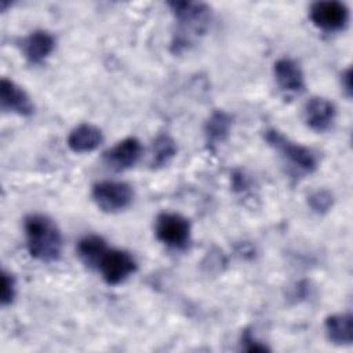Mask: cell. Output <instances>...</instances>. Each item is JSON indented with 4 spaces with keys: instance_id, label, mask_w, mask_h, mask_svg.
Returning <instances> with one entry per match:
<instances>
[{
    "instance_id": "1",
    "label": "cell",
    "mask_w": 353,
    "mask_h": 353,
    "mask_svg": "<svg viewBox=\"0 0 353 353\" xmlns=\"http://www.w3.org/2000/svg\"><path fill=\"white\" fill-rule=\"evenodd\" d=\"M26 247L32 258L41 262L58 261L63 240L57 223L47 215L32 214L25 218Z\"/></svg>"
},
{
    "instance_id": "2",
    "label": "cell",
    "mask_w": 353,
    "mask_h": 353,
    "mask_svg": "<svg viewBox=\"0 0 353 353\" xmlns=\"http://www.w3.org/2000/svg\"><path fill=\"white\" fill-rule=\"evenodd\" d=\"M168 6L181 26L179 36L172 43L175 51H179L190 43V34H199L207 29L211 18V10L204 3L193 1H172L168 3Z\"/></svg>"
},
{
    "instance_id": "3",
    "label": "cell",
    "mask_w": 353,
    "mask_h": 353,
    "mask_svg": "<svg viewBox=\"0 0 353 353\" xmlns=\"http://www.w3.org/2000/svg\"><path fill=\"white\" fill-rule=\"evenodd\" d=\"M265 141L301 172L312 174L319 165V157L312 149L291 141L276 128L265 131Z\"/></svg>"
},
{
    "instance_id": "4",
    "label": "cell",
    "mask_w": 353,
    "mask_h": 353,
    "mask_svg": "<svg viewBox=\"0 0 353 353\" xmlns=\"http://www.w3.org/2000/svg\"><path fill=\"white\" fill-rule=\"evenodd\" d=\"M190 222L176 212H161L156 218V237L167 247L183 250L190 241Z\"/></svg>"
},
{
    "instance_id": "5",
    "label": "cell",
    "mask_w": 353,
    "mask_h": 353,
    "mask_svg": "<svg viewBox=\"0 0 353 353\" xmlns=\"http://www.w3.org/2000/svg\"><path fill=\"white\" fill-rule=\"evenodd\" d=\"M91 196L99 210L103 212L114 214L124 211L131 205L134 192L125 182L102 181L94 185Z\"/></svg>"
},
{
    "instance_id": "6",
    "label": "cell",
    "mask_w": 353,
    "mask_h": 353,
    "mask_svg": "<svg viewBox=\"0 0 353 353\" xmlns=\"http://www.w3.org/2000/svg\"><path fill=\"white\" fill-rule=\"evenodd\" d=\"M95 269L101 273L106 284L117 285L137 272V262L134 256L124 250L108 248L99 258Z\"/></svg>"
},
{
    "instance_id": "7",
    "label": "cell",
    "mask_w": 353,
    "mask_h": 353,
    "mask_svg": "<svg viewBox=\"0 0 353 353\" xmlns=\"http://www.w3.org/2000/svg\"><path fill=\"white\" fill-rule=\"evenodd\" d=\"M310 21L324 32L343 30L349 22V8L345 3L327 0L316 1L310 6Z\"/></svg>"
},
{
    "instance_id": "8",
    "label": "cell",
    "mask_w": 353,
    "mask_h": 353,
    "mask_svg": "<svg viewBox=\"0 0 353 353\" xmlns=\"http://www.w3.org/2000/svg\"><path fill=\"white\" fill-rule=\"evenodd\" d=\"M142 154V145L138 138L128 137L119 141L103 153V161L114 171H124L134 167Z\"/></svg>"
},
{
    "instance_id": "9",
    "label": "cell",
    "mask_w": 353,
    "mask_h": 353,
    "mask_svg": "<svg viewBox=\"0 0 353 353\" xmlns=\"http://www.w3.org/2000/svg\"><path fill=\"white\" fill-rule=\"evenodd\" d=\"M335 117L336 108L327 98L313 97L305 103L303 119L306 125L316 132L328 131L332 127Z\"/></svg>"
},
{
    "instance_id": "10",
    "label": "cell",
    "mask_w": 353,
    "mask_h": 353,
    "mask_svg": "<svg viewBox=\"0 0 353 353\" xmlns=\"http://www.w3.org/2000/svg\"><path fill=\"white\" fill-rule=\"evenodd\" d=\"M1 109L19 116H32L34 105L26 91L10 79L3 77L0 83Z\"/></svg>"
},
{
    "instance_id": "11",
    "label": "cell",
    "mask_w": 353,
    "mask_h": 353,
    "mask_svg": "<svg viewBox=\"0 0 353 353\" xmlns=\"http://www.w3.org/2000/svg\"><path fill=\"white\" fill-rule=\"evenodd\" d=\"M274 80L279 88L288 94H299L305 90V76L303 72L294 59L280 58L273 66Z\"/></svg>"
},
{
    "instance_id": "12",
    "label": "cell",
    "mask_w": 353,
    "mask_h": 353,
    "mask_svg": "<svg viewBox=\"0 0 353 353\" xmlns=\"http://www.w3.org/2000/svg\"><path fill=\"white\" fill-rule=\"evenodd\" d=\"M55 48V37L47 30H34L22 40V51L30 63L44 62Z\"/></svg>"
},
{
    "instance_id": "13",
    "label": "cell",
    "mask_w": 353,
    "mask_h": 353,
    "mask_svg": "<svg viewBox=\"0 0 353 353\" xmlns=\"http://www.w3.org/2000/svg\"><path fill=\"white\" fill-rule=\"evenodd\" d=\"M102 131L97 125L88 123L79 124L68 135V146L74 153L92 152L102 143Z\"/></svg>"
},
{
    "instance_id": "14",
    "label": "cell",
    "mask_w": 353,
    "mask_h": 353,
    "mask_svg": "<svg viewBox=\"0 0 353 353\" xmlns=\"http://www.w3.org/2000/svg\"><path fill=\"white\" fill-rule=\"evenodd\" d=\"M325 334L334 345H352L353 341V321L350 313L331 314L324 321Z\"/></svg>"
},
{
    "instance_id": "15",
    "label": "cell",
    "mask_w": 353,
    "mask_h": 353,
    "mask_svg": "<svg viewBox=\"0 0 353 353\" xmlns=\"http://www.w3.org/2000/svg\"><path fill=\"white\" fill-rule=\"evenodd\" d=\"M233 117L225 110H214L204 125L205 139L210 146L215 148L225 142L230 134Z\"/></svg>"
},
{
    "instance_id": "16",
    "label": "cell",
    "mask_w": 353,
    "mask_h": 353,
    "mask_svg": "<svg viewBox=\"0 0 353 353\" xmlns=\"http://www.w3.org/2000/svg\"><path fill=\"white\" fill-rule=\"evenodd\" d=\"M108 250L106 241L98 234H88L79 240L77 255L88 266L95 269L99 258Z\"/></svg>"
},
{
    "instance_id": "17",
    "label": "cell",
    "mask_w": 353,
    "mask_h": 353,
    "mask_svg": "<svg viewBox=\"0 0 353 353\" xmlns=\"http://www.w3.org/2000/svg\"><path fill=\"white\" fill-rule=\"evenodd\" d=\"M176 143L168 134H160L152 145V167L161 168L167 165L176 154Z\"/></svg>"
},
{
    "instance_id": "18",
    "label": "cell",
    "mask_w": 353,
    "mask_h": 353,
    "mask_svg": "<svg viewBox=\"0 0 353 353\" xmlns=\"http://www.w3.org/2000/svg\"><path fill=\"white\" fill-rule=\"evenodd\" d=\"M334 204V196L327 189H319L307 196V205L316 214H325Z\"/></svg>"
},
{
    "instance_id": "19",
    "label": "cell",
    "mask_w": 353,
    "mask_h": 353,
    "mask_svg": "<svg viewBox=\"0 0 353 353\" xmlns=\"http://www.w3.org/2000/svg\"><path fill=\"white\" fill-rule=\"evenodd\" d=\"M15 280L12 277V274H10L8 272L3 270L1 272V306H8L14 302L15 298Z\"/></svg>"
},
{
    "instance_id": "20",
    "label": "cell",
    "mask_w": 353,
    "mask_h": 353,
    "mask_svg": "<svg viewBox=\"0 0 353 353\" xmlns=\"http://www.w3.org/2000/svg\"><path fill=\"white\" fill-rule=\"evenodd\" d=\"M241 345H243V349L247 350V352H266V350H269V347L266 345L261 343L259 341H256L250 331H244V334L241 336Z\"/></svg>"
},
{
    "instance_id": "21",
    "label": "cell",
    "mask_w": 353,
    "mask_h": 353,
    "mask_svg": "<svg viewBox=\"0 0 353 353\" xmlns=\"http://www.w3.org/2000/svg\"><path fill=\"white\" fill-rule=\"evenodd\" d=\"M352 76V72H350V68H347L346 70L342 72L341 74V85H342V90L345 91L346 97L350 98L352 97V84H350V77Z\"/></svg>"
},
{
    "instance_id": "22",
    "label": "cell",
    "mask_w": 353,
    "mask_h": 353,
    "mask_svg": "<svg viewBox=\"0 0 353 353\" xmlns=\"http://www.w3.org/2000/svg\"><path fill=\"white\" fill-rule=\"evenodd\" d=\"M248 186V181L243 172H237L233 175V188L234 190H244Z\"/></svg>"
}]
</instances>
